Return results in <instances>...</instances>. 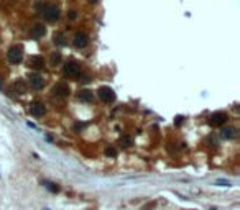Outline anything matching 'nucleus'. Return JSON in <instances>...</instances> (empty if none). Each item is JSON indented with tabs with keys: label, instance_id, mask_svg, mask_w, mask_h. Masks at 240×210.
Segmentation results:
<instances>
[{
	"label": "nucleus",
	"instance_id": "f257e3e1",
	"mask_svg": "<svg viewBox=\"0 0 240 210\" xmlns=\"http://www.w3.org/2000/svg\"><path fill=\"white\" fill-rule=\"evenodd\" d=\"M64 74L69 76V77H79V76H81V68H79L76 62H66Z\"/></svg>",
	"mask_w": 240,
	"mask_h": 210
},
{
	"label": "nucleus",
	"instance_id": "f03ea898",
	"mask_svg": "<svg viewBox=\"0 0 240 210\" xmlns=\"http://www.w3.org/2000/svg\"><path fill=\"white\" fill-rule=\"evenodd\" d=\"M8 61L12 62V64H18L20 61H22V56H23V52H22V48H18V46H13L12 50L8 51Z\"/></svg>",
	"mask_w": 240,
	"mask_h": 210
},
{
	"label": "nucleus",
	"instance_id": "7ed1b4c3",
	"mask_svg": "<svg viewBox=\"0 0 240 210\" xmlns=\"http://www.w3.org/2000/svg\"><path fill=\"white\" fill-rule=\"evenodd\" d=\"M99 97L104 100V102H114V100H115V94H114L112 89H109V87H100Z\"/></svg>",
	"mask_w": 240,
	"mask_h": 210
},
{
	"label": "nucleus",
	"instance_id": "20e7f679",
	"mask_svg": "<svg viewBox=\"0 0 240 210\" xmlns=\"http://www.w3.org/2000/svg\"><path fill=\"white\" fill-rule=\"evenodd\" d=\"M41 15H44V18H46V20L53 22V20H56L58 16H59V12H58L56 7H44Z\"/></svg>",
	"mask_w": 240,
	"mask_h": 210
},
{
	"label": "nucleus",
	"instance_id": "39448f33",
	"mask_svg": "<svg viewBox=\"0 0 240 210\" xmlns=\"http://www.w3.org/2000/svg\"><path fill=\"white\" fill-rule=\"evenodd\" d=\"M30 113L33 115V117H43V113H44V107H43V104H40V102H33L30 105Z\"/></svg>",
	"mask_w": 240,
	"mask_h": 210
},
{
	"label": "nucleus",
	"instance_id": "423d86ee",
	"mask_svg": "<svg viewBox=\"0 0 240 210\" xmlns=\"http://www.w3.org/2000/svg\"><path fill=\"white\" fill-rule=\"evenodd\" d=\"M28 82H30V86L33 87V89H36V90H40L41 87H43V77L38 76V74H31L28 77Z\"/></svg>",
	"mask_w": 240,
	"mask_h": 210
},
{
	"label": "nucleus",
	"instance_id": "0eeeda50",
	"mask_svg": "<svg viewBox=\"0 0 240 210\" xmlns=\"http://www.w3.org/2000/svg\"><path fill=\"white\" fill-rule=\"evenodd\" d=\"M28 66L33 69H40L44 66V59L41 58V56H31V58L28 59Z\"/></svg>",
	"mask_w": 240,
	"mask_h": 210
},
{
	"label": "nucleus",
	"instance_id": "6e6552de",
	"mask_svg": "<svg viewBox=\"0 0 240 210\" xmlns=\"http://www.w3.org/2000/svg\"><path fill=\"white\" fill-rule=\"evenodd\" d=\"M211 118H212L211 120L212 125H222V123L227 122V113H224V112H217V113H214Z\"/></svg>",
	"mask_w": 240,
	"mask_h": 210
},
{
	"label": "nucleus",
	"instance_id": "1a4fd4ad",
	"mask_svg": "<svg viewBox=\"0 0 240 210\" xmlns=\"http://www.w3.org/2000/svg\"><path fill=\"white\" fill-rule=\"evenodd\" d=\"M74 44L77 48H84L86 44H87V34L86 33H77L74 36Z\"/></svg>",
	"mask_w": 240,
	"mask_h": 210
},
{
	"label": "nucleus",
	"instance_id": "9d476101",
	"mask_svg": "<svg viewBox=\"0 0 240 210\" xmlns=\"http://www.w3.org/2000/svg\"><path fill=\"white\" fill-rule=\"evenodd\" d=\"M69 94V87L66 84H56L54 86V95H59V97H64Z\"/></svg>",
	"mask_w": 240,
	"mask_h": 210
},
{
	"label": "nucleus",
	"instance_id": "9b49d317",
	"mask_svg": "<svg viewBox=\"0 0 240 210\" xmlns=\"http://www.w3.org/2000/svg\"><path fill=\"white\" fill-rule=\"evenodd\" d=\"M30 34H31V38H41L44 34V26L43 25H35L31 28Z\"/></svg>",
	"mask_w": 240,
	"mask_h": 210
},
{
	"label": "nucleus",
	"instance_id": "f8f14e48",
	"mask_svg": "<svg viewBox=\"0 0 240 210\" xmlns=\"http://www.w3.org/2000/svg\"><path fill=\"white\" fill-rule=\"evenodd\" d=\"M79 99H81L82 102H92V99H94V94L90 92V90H82V92L79 94Z\"/></svg>",
	"mask_w": 240,
	"mask_h": 210
},
{
	"label": "nucleus",
	"instance_id": "ddd939ff",
	"mask_svg": "<svg viewBox=\"0 0 240 210\" xmlns=\"http://www.w3.org/2000/svg\"><path fill=\"white\" fill-rule=\"evenodd\" d=\"M232 135H234V128H222V133H220L222 138H230Z\"/></svg>",
	"mask_w": 240,
	"mask_h": 210
},
{
	"label": "nucleus",
	"instance_id": "4468645a",
	"mask_svg": "<svg viewBox=\"0 0 240 210\" xmlns=\"http://www.w3.org/2000/svg\"><path fill=\"white\" fill-rule=\"evenodd\" d=\"M59 61H61V54L59 52H53V56H51V62L56 64V62H59Z\"/></svg>",
	"mask_w": 240,
	"mask_h": 210
},
{
	"label": "nucleus",
	"instance_id": "2eb2a0df",
	"mask_svg": "<svg viewBox=\"0 0 240 210\" xmlns=\"http://www.w3.org/2000/svg\"><path fill=\"white\" fill-rule=\"evenodd\" d=\"M215 185H230V181H225V179H217V181H215Z\"/></svg>",
	"mask_w": 240,
	"mask_h": 210
},
{
	"label": "nucleus",
	"instance_id": "dca6fc26",
	"mask_svg": "<svg viewBox=\"0 0 240 210\" xmlns=\"http://www.w3.org/2000/svg\"><path fill=\"white\" fill-rule=\"evenodd\" d=\"M44 185H46V187L50 189V190H53V192H56V190H58V187H54V185H51L50 182H46V184H44Z\"/></svg>",
	"mask_w": 240,
	"mask_h": 210
},
{
	"label": "nucleus",
	"instance_id": "f3484780",
	"mask_svg": "<svg viewBox=\"0 0 240 210\" xmlns=\"http://www.w3.org/2000/svg\"><path fill=\"white\" fill-rule=\"evenodd\" d=\"M107 154H110V156H115V149H114V148H109V149H107Z\"/></svg>",
	"mask_w": 240,
	"mask_h": 210
}]
</instances>
